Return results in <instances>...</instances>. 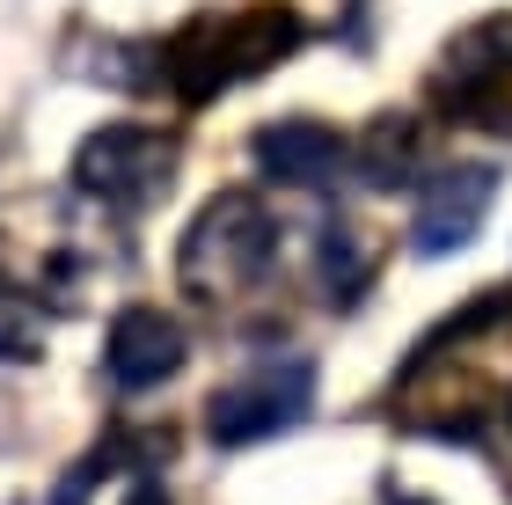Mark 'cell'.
<instances>
[{"mask_svg": "<svg viewBox=\"0 0 512 505\" xmlns=\"http://www.w3.org/2000/svg\"><path fill=\"white\" fill-rule=\"evenodd\" d=\"M103 366L118 388H161L183 366V323L161 308H125L110 323V344H103Z\"/></svg>", "mask_w": 512, "mask_h": 505, "instance_id": "obj_7", "label": "cell"}, {"mask_svg": "<svg viewBox=\"0 0 512 505\" xmlns=\"http://www.w3.org/2000/svg\"><path fill=\"white\" fill-rule=\"evenodd\" d=\"M300 44H308V22L286 0H249L235 15H191L176 37L154 44V88H169L183 110H198V103L227 96V88L271 74Z\"/></svg>", "mask_w": 512, "mask_h": 505, "instance_id": "obj_1", "label": "cell"}, {"mask_svg": "<svg viewBox=\"0 0 512 505\" xmlns=\"http://www.w3.org/2000/svg\"><path fill=\"white\" fill-rule=\"evenodd\" d=\"M0 359H44V308L0 279Z\"/></svg>", "mask_w": 512, "mask_h": 505, "instance_id": "obj_11", "label": "cell"}, {"mask_svg": "<svg viewBox=\"0 0 512 505\" xmlns=\"http://www.w3.org/2000/svg\"><path fill=\"white\" fill-rule=\"evenodd\" d=\"M278 257V227L264 213V198L256 191H220L205 213L191 220V235H183V257H176V279L191 301H242V293L271 271Z\"/></svg>", "mask_w": 512, "mask_h": 505, "instance_id": "obj_2", "label": "cell"}, {"mask_svg": "<svg viewBox=\"0 0 512 505\" xmlns=\"http://www.w3.org/2000/svg\"><path fill=\"white\" fill-rule=\"evenodd\" d=\"M425 154H432V132L403 118V110H381L374 125L359 132V147H352V162L366 183H381V191H395V183H410L417 169H425Z\"/></svg>", "mask_w": 512, "mask_h": 505, "instance_id": "obj_9", "label": "cell"}, {"mask_svg": "<svg viewBox=\"0 0 512 505\" xmlns=\"http://www.w3.org/2000/svg\"><path fill=\"white\" fill-rule=\"evenodd\" d=\"M249 154H256V169L271 183H300V191H308V183H330L352 147H344L322 118H278V125H264L249 140Z\"/></svg>", "mask_w": 512, "mask_h": 505, "instance_id": "obj_8", "label": "cell"}, {"mask_svg": "<svg viewBox=\"0 0 512 505\" xmlns=\"http://www.w3.org/2000/svg\"><path fill=\"white\" fill-rule=\"evenodd\" d=\"M388 505H432V498H417V491H388Z\"/></svg>", "mask_w": 512, "mask_h": 505, "instance_id": "obj_13", "label": "cell"}, {"mask_svg": "<svg viewBox=\"0 0 512 505\" xmlns=\"http://www.w3.org/2000/svg\"><path fill=\"white\" fill-rule=\"evenodd\" d=\"M374 264H381V242L366 235V227H352V220H330V227H322L315 271H322V293H330V301H359L366 279H374Z\"/></svg>", "mask_w": 512, "mask_h": 505, "instance_id": "obj_10", "label": "cell"}, {"mask_svg": "<svg viewBox=\"0 0 512 505\" xmlns=\"http://www.w3.org/2000/svg\"><path fill=\"white\" fill-rule=\"evenodd\" d=\"M125 505H169V498H161V484H139V491H132Z\"/></svg>", "mask_w": 512, "mask_h": 505, "instance_id": "obj_12", "label": "cell"}, {"mask_svg": "<svg viewBox=\"0 0 512 505\" xmlns=\"http://www.w3.org/2000/svg\"><path fill=\"white\" fill-rule=\"evenodd\" d=\"M308 403H315V359L271 352V359H256L249 374H235L227 388H213L205 432H213L220 447H256V440H271V432H293L308 418Z\"/></svg>", "mask_w": 512, "mask_h": 505, "instance_id": "obj_4", "label": "cell"}, {"mask_svg": "<svg viewBox=\"0 0 512 505\" xmlns=\"http://www.w3.org/2000/svg\"><path fill=\"white\" fill-rule=\"evenodd\" d=\"M432 103L461 125L512 132V15L469 22L432 66Z\"/></svg>", "mask_w": 512, "mask_h": 505, "instance_id": "obj_5", "label": "cell"}, {"mask_svg": "<svg viewBox=\"0 0 512 505\" xmlns=\"http://www.w3.org/2000/svg\"><path fill=\"white\" fill-rule=\"evenodd\" d=\"M498 198V169L491 162H461V169H439L417 198V220H410V249L417 257H447V249H469L483 213Z\"/></svg>", "mask_w": 512, "mask_h": 505, "instance_id": "obj_6", "label": "cell"}, {"mask_svg": "<svg viewBox=\"0 0 512 505\" xmlns=\"http://www.w3.org/2000/svg\"><path fill=\"white\" fill-rule=\"evenodd\" d=\"M176 162H183L176 132H161V125H103V132H88V140H81L74 183L88 198L118 205V213H147V205L169 198Z\"/></svg>", "mask_w": 512, "mask_h": 505, "instance_id": "obj_3", "label": "cell"}]
</instances>
